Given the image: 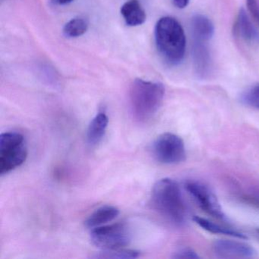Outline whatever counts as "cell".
Wrapping results in <instances>:
<instances>
[{
    "instance_id": "6da1fadb",
    "label": "cell",
    "mask_w": 259,
    "mask_h": 259,
    "mask_svg": "<svg viewBox=\"0 0 259 259\" xmlns=\"http://www.w3.org/2000/svg\"><path fill=\"white\" fill-rule=\"evenodd\" d=\"M156 46L159 54L171 66L180 64L186 54V38L184 30L174 18L159 19L154 30Z\"/></svg>"
},
{
    "instance_id": "7a4b0ae2",
    "label": "cell",
    "mask_w": 259,
    "mask_h": 259,
    "mask_svg": "<svg viewBox=\"0 0 259 259\" xmlns=\"http://www.w3.org/2000/svg\"><path fill=\"white\" fill-rule=\"evenodd\" d=\"M153 207L169 222L182 226L186 221V206L180 186L169 178L162 179L154 185L151 194Z\"/></svg>"
},
{
    "instance_id": "3957f363",
    "label": "cell",
    "mask_w": 259,
    "mask_h": 259,
    "mask_svg": "<svg viewBox=\"0 0 259 259\" xmlns=\"http://www.w3.org/2000/svg\"><path fill=\"white\" fill-rule=\"evenodd\" d=\"M165 89L158 82L135 80L130 92L132 113L136 120L147 122L152 119L161 107Z\"/></svg>"
},
{
    "instance_id": "277c9868",
    "label": "cell",
    "mask_w": 259,
    "mask_h": 259,
    "mask_svg": "<svg viewBox=\"0 0 259 259\" xmlns=\"http://www.w3.org/2000/svg\"><path fill=\"white\" fill-rule=\"evenodd\" d=\"M28 156L25 138L20 133H5L0 136V174H9L23 164Z\"/></svg>"
},
{
    "instance_id": "5b68a950",
    "label": "cell",
    "mask_w": 259,
    "mask_h": 259,
    "mask_svg": "<svg viewBox=\"0 0 259 259\" xmlns=\"http://www.w3.org/2000/svg\"><path fill=\"white\" fill-rule=\"evenodd\" d=\"M132 235L128 226L123 223L103 225L92 229V243L102 250L122 248L130 244Z\"/></svg>"
},
{
    "instance_id": "8992f818",
    "label": "cell",
    "mask_w": 259,
    "mask_h": 259,
    "mask_svg": "<svg viewBox=\"0 0 259 259\" xmlns=\"http://www.w3.org/2000/svg\"><path fill=\"white\" fill-rule=\"evenodd\" d=\"M153 153L157 161L163 164H178L186 159V148L183 139L174 133L160 135L154 141Z\"/></svg>"
},
{
    "instance_id": "52a82bcc",
    "label": "cell",
    "mask_w": 259,
    "mask_h": 259,
    "mask_svg": "<svg viewBox=\"0 0 259 259\" xmlns=\"http://www.w3.org/2000/svg\"><path fill=\"white\" fill-rule=\"evenodd\" d=\"M185 186L189 195L204 211L217 219H227L218 198L207 186L200 182L188 181Z\"/></svg>"
},
{
    "instance_id": "ba28073f",
    "label": "cell",
    "mask_w": 259,
    "mask_h": 259,
    "mask_svg": "<svg viewBox=\"0 0 259 259\" xmlns=\"http://www.w3.org/2000/svg\"><path fill=\"white\" fill-rule=\"evenodd\" d=\"M216 257L220 258H250L257 254L251 245L239 241L218 239L212 245Z\"/></svg>"
},
{
    "instance_id": "9c48e42d",
    "label": "cell",
    "mask_w": 259,
    "mask_h": 259,
    "mask_svg": "<svg viewBox=\"0 0 259 259\" xmlns=\"http://www.w3.org/2000/svg\"><path fill=\"white\" fill-rule=\"evenodd\" d=\"M210 40L204 39L193 38V56L194 66L196 73L200 77H205L208 75L211 69V57L208 43Z\"/></svg>"
},
{
    "instance_id": "30bf717a",
    "label": "cell",
    "mask_w": 259,
    "mask_h": 259,
    "mask_svg": "<svg viewBox=\"0 0 259 259\" xmlns=\"http://www.w3.org/2000/svg\"><path fill=\"white\" fill-rule=\"evenodd\" d=\"M233 33L245 43L259 44V32L252 25L248 15L241 9L233 25Z\"/></svg>"
},
{
    "instance_id": "8fae6325",
    "label": "cell",
    "mask_w": 259,
    "mask_h": 259,
    "mask_svg": "<svg viewBox=\"0 0 259 259\" xmlns=\"http://www.w3.org/2000/svg\"><path fill=\"white\" fill-rule=\"evenodd\" d=\"M120 13L128 26H139L146 21V13L139 0L127 1L121 7Z\"/></svg>"
},
{
    "instance_id": "7c38bea8",
    "label": "cell",
    "mask_w": 259,
    "mask_h": 259,
    "mask_svg": "<svg viewBox=\"0 0 259 259\" xmlns=\"http://www.w3.org/2000/svg\"><path fill=\"white\" fill-rule=\"evenodd\" d=\"M108 116L104 113H99L92 119L87 130L88 143L96 146L102 141L108 126Z\"/></svg>"
},
{
    "instance_id": "4fadbf2b",
    "label": "cell",
    "mask_w": 259,
    "mask_h": 259,
    "mask_svg": "<svg viewBox=\"0 0 259 259\" xmlns=\"http://www.w3.org/2000/svg\"><path fill=\"white\" fill-rule=\"evenodd\" d=\"M119 214V210L113 206L105 205L92 213L84 221V226L89 229L101 227L111 222Z\"/></svg>"
},
{
    "instance_id": "5bb4252c",
    "label": "cell",
    "mask_w": 259,
    "mask_h": 259,
    "mask_svg": "<svg viewBox=\"0 0 259 259\" xmlns=\"http://www.w3.org/2000/svg\"><path fill=\"white\" fill-rule=\"evenodd\" d=\"M192 33L193 38L210 40L214 32L211 21L202 15H196L192 19Z\"/></svg>"
},
{
    "instance_id": "9a60e30c",
    "label": "cell",
    "mask_w": 259,
    "mask_h": 259,
    "mask_svg": "<svg viewBox=\"0 0 259 259\" xmlns=\"http://www.w3.org/2000/svg\"><path fill=\"white\" fill-rule=\"evenodd\" d=\"M193 221L198 224V226L212 233H218V234L227 235V236H232V237L237 238L240 239H247L246 235L235 229L230 228V227H224V226L220 225L216 223L212 222L205 218H201V217L194 216Z\"/></svg>"
},
{
    "instance_id": "2e32d148",
    "label": "cell",
    "mask_w": 259,
    "mask_h": 259,
    "mask_svg": "<svg viewBox=\"0 0 259 259\" xmlns=\"http://www.w3.org/2000/svg\"><path fill=\"white\" fill-rule=\"evenodd\" d=\"M89 29V22L84 18L78 17L71 19L65 25L63 32L66 37H78L85 34Z\"/></svg>"
},
{
    "instance_id": "e0dca14e",
    "label": "cell",
    "mask_w": 259,
    "mask_h": 259,
    "mask_svg": "<svg viewBox=\"0 0 259 259\" xmlns=\"http://www.w3.org/2000/svg\"><path fill=\"white\" fill-rule=\"evenodd\" d=\"M140 252L134 249L116 248V249L102 250L93 256L95 258L130 259L139 257Z\"/></svg>"
},
{
    "instance_id": "ac0fdd59",
    "label": "cell",
    "mask_w": 259,
    "mask_h": 259,
    "mask_svg": "<svg viewBox=\"0 0 259 259\" xmlns=\"http://www.w3.org/2000/svg\"><path fill=\"white\" fill-rule=\"evenodd\" d=\"M241 101L248 107L259 109V84L247 89L241 96Z\"/></svg>"
},
{
    "instance_id": "d6986e66",
    "label": "cell",
    "mask_w": 259,
    "mask_h": 259,
    "mask_svg": "<svg viewBox=\"0 0 259 259\" xmlns=\"http://www.w3.org/2000/svg\"><path fill=\"white\" fill-rule=\"evenodd\" d=\"M174 258H199L200 256L198 255V253L192 249V248L186 247V248H180L178 251H176L172 255Z\"/></svg>"
},
{
    "instance_id": "ffe728a7",
    "label": "cell",
    "mask_w": 259,
    "mask_h": 259,
    "mask_svg": "<svg viewBox=\"0 0 259 259\" xmlns=\"http://www.w3.org/2000/svg\"><path fill=\"white\" fill-rule=\"evenodd\" d=\"M246 4L250 14L259 25V4L257 0H246Z\"/></svg>"
},
{
    "instance_id": "44dd1931",
    "label": "cell",
    "mask_w": 259,
    "mask_h": 259,
    "mask_svg": "<svg viewBox=\"0 0 259 259\" xmlns=\"http://www.w3.org/2000/svg\"><path fill=\"white\" fill-rule=\"evenodd\" d=\"M172 4L179 9H184L189 4V0H172Z\"/></svg>"
},
{
    "instance_id": "7402d4cb",
    "label": "cell",
    "mask_w": 259,
    "mask_h": 259,
    "mask_svg": "<svg viewBox=\"0 0 259 259\" xmlns=\"http://www.w3.org/2000/svg\"><path fill=\"white\" fill-rule=\"evenodd\" d=\"M74 0H51V3L54 5L64 6L71 4Z\"/></svg>"
},
{
    "instance_id": "603a6c76",
    "label": "cell",
    "mask_w": 259,
    "mask_h": 259,
    "mask_svg": "<svg viewBox=\"0 0 259 259\" xmlns=\"http://www.w3.org/2000/svg\"><path fill=\"white\" fill-rule=\"evenodd\" d=\"M257 233H259V229H258V230H257Z\"/></svg>"
}]
</instances>
